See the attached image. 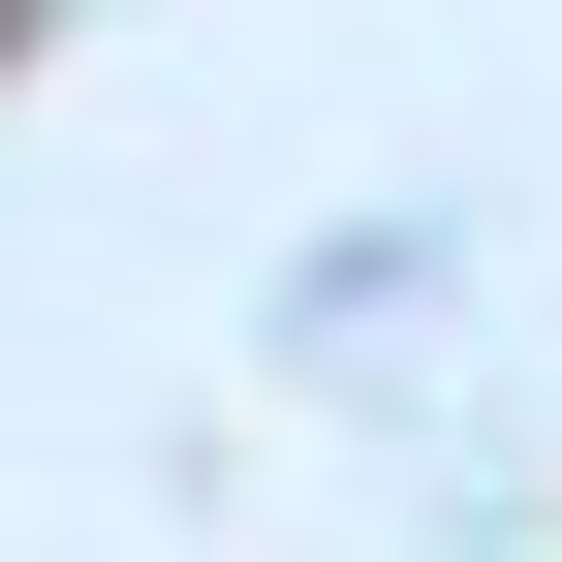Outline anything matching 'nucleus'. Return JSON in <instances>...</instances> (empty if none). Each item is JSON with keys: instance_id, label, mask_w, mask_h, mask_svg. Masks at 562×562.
Wrapping results in <instances>:
<instances>
[]
</instances>
